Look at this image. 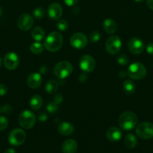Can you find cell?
Listing matches in <instances>:
<instances>
[{"instance_id":"1","label":"cell","mask_w":153,"mask_h":153,"mask_svg":"<svg viewBox=\"0 0 153 153\" xmlns=\"http://www.w3.org/2000/svg\"><path fill=\"white\" fill-rule=\"evenodd\" d=\"M63 44V37L56 31L50 33L44 43V46L46 50L51 52H56L59 50Z\"/></svg>"},{"instance_id":"2","label":"cell","mask_w":153,"mask_h":153,"mask_svg":"<svg viewBox=\"0 0 153 153\" xmlns=\"http://www.w3.org/2000/svg\"><path fill=\"white\" fill-rule=\"evenodd\" d=\"M137 116L132 111H124L118 118V125L124 131H130L137 124Z\"/></svg>"},{"instance_id":"3","label":"cell","mask_w":153,"mask_h":153,"mask_svg":"<svg viewBox=\"0 0 153 153\" xmlns=\"http://www.w3.org/2000/svg\"><path fill=\"white\" fill-rule=\"evenodd\" d=\"M128 76L132 79L140 80L146 76V69L145 66L139 62H135L130 64L127 70Z\"/></svg>"},{"instance_id":"4","label":"cell","mask_w":153,"mask_h":153,"mask_svg":"<svg viewBox=\"0 0 153 153\" xmlns=\"http://www.w3.org/2000/svg\"><path fill=\"white\" fill-rule=\"evenodd\" d=\"M73 71V66L69 61H62L56 64L54 73L60 79H64L70 76Z\"/></svg>"},{"instance_id":"5","label":"cell","mask_w":153,"mask_h":153,"mask_svg":"<svg viewBox=\"0 0 153 153\" xmlns=\"http://www.w3.org/2000/svg\"><path fill=\"white\" fill-rule=\"evenodd\" d=\"M36 118L34 113L28 110L23 111L20 113L18 117V122L21 127L26 129L32 128L35 124Z\"/></svg>"},{"instance_id":"6","label":"cell","mask_w":153,"mask_h":153,"mask_svg":"<svg viewBox=\"0 0 153 153\" xmlns=\"http://www.w3.org/2000/svg\"><path fill=\"white\" fill-rule=\"evenodd\" d=\"M136 134L140 138L147 140L153 137V124L149 122H143L136 126Z\"/></svg>"},{"instance_id":"7","label":"cell","mask_w":153,"mask_h":153,"mask_svg":"<svg viewBox=\"0 0 153 153\" xmlns=\"http://www.w3.org/2000/svg\"><path fill=\"white\" fill-rule=\"evenodd\" d=\"M122 48L121 39L117 36H111L106 40L105 43L106 51L110 55H116Z\"/></svg>"},{"instance_id":"8","label":"cell","mask_w":153,"mask_h":153,"mask_svg":"<svg viewBox=\"0 0 153 153\" xmlns=\"http://www.w3.org/2000/svg\"><path fill=\"white\" fill-rule=\"evenodd\" d=\"M26 134L22 129L15 128L12 130L8 135V141L13 146H20L25 142Z\"/></svg>"},{"instance_id":"9","label":"cell","mask_w":153,"mask_h":153,"mask_svg":"<svg viewBox=\"0 0 153 153\" xmlns=\"http://www.w3.org/2000/svg\"><path fill=\"white\" fill-rule=\"evenodd\" d=\"M70 43L74 49H84L88 44V38L82 33H75L70 37Z\"/></svg>"},{"instance_id":"10","label":"cell","mask_w":153,"mask_h":153,"mask_svg":"<svg viewBox=\"0 0 153 153\" xmlns=\"http://www.w3.org/2000/svg\"><path fill=\"white\" fill-rule=\"evenodd\" d=\"M95 61L89 55H82L80 60V67L85 73H91L95 68Z\"/></svg>"},{"instance_id":"11","label":"cell","mask_w":153,"mask_h":153,"mask_svg":"<svg viewBox=\"0 0 153 153\" xmlns=\"http://www.w3.org/2000/svg\"><path fill=\"white\" fill-rule=\"evenodd\" d=\"M4 65L8 70H14L19 65V58L16 53L9 52L5 54L4 57Z\"/></svg>"},{"instance_id":"12","label":"cell","mask_w":153,"mask_h":153,"mask_svg":"<svg viewBox=\"0 0 153 153\" xmlns=\"http://www.w3.org/2000/svg\"><path fill=\"white\" fill-rule=\"evenodd\" d=\"M33 18L28 13L20 15L17 19V26L22 31H28L33 25Z\"/></svg>"},{"instance_id":"13","label":"cell","mask_w":153,"mask_h":153,"mask_svg":"<svg viewBox=\"0 0 153 153\" xmlns=\"http://www.w3.org/2000/svg\"><path fill=\"white\" fill-rule=\"evenodd\" d=\"M144 43L142 40L137 37H133L128 42V49L134 55H139L144 49Z\"/></svg>"},{"instance_id":"14","label":"cell","mask_w":153,"mask_h":153,"mask_svg":"<svg viewBox=\"0 0 153 153\" xmlns=\"http://www.w3.org/2000/svg\"><path fill=\"white\" fill-rule=\"evenodd\" d=\"M47 14L50 19L52 20H57L62 15V7L58 3H52L48 7Z\"/></svg>"},{"instance_id":"15","label":"cell","mask_w":153,"mask_h":153,"mask_svg":"<svg viewBox=\"0 0 153 153\" xmlns=\"http://www.w3.org/2000/svg\"><path fill=\"white\" fill-rule=\"evenodd\" d=\"M42 83L41 75L38 73H32L27 78V85L32 89H37Z\"/></svg>"},{"instance_id":"16","label":"cell","mask_w":153,"mask_h":153,"mask_svg":"<svg viewBox=\"0 0 153 153\" xmlns=\"http://www.w3.org/2000/svg\"><path fill=\"white\" fill-rule=\"evenodd\" d=\"M122 132L117 127H111L106 131V137L110 141L116 142L122 138Z\"/></svg>"},{"instance_id":"17","label":"cell","mask_w":153,"mask_h":153,"mask_svg":"<svg viewBox=\"0 0 153 153\" xmlns=\"http://www.w3.org/2000/svg\"><path fill=\"white\" fill-rule=\"evenodd\" d=\"M74 131V127L68 122H62L58 126V131L63 136H69Z\"/></svg>"},{"instance_id":"18","label":"cell","mask_w":153,"mask_h":153,"mask_svg":"<svg viewBox=\"0 0 153 153\" xmlns=\"http://www.w3.org/2000/svg\"><path fill=\"white\" fill-rule=\"evenodd\" d=\"M77 150V143L74 140H66L62 144L63 153H75Z\"/></svg>"},{"instance_id":"19","label":"cell","mask_w":153,"mask_h":153,"mask_svg":"<svg viewBox=\"0 0 153 153\" xmlns=\"http://www.w3.org/2000/svg\"><path fill=\"white\" fill-rule=\"evenodd\" d=\"M103 27L104 31L108 34H113L117 30V23L112 19H106L104 21Z\"/></svg>"},{"instance_id":"20","label":"cell","mask_w":153,"mask_h":153,"mask_svg":"<svg viewBox=\"0 0 153 153\" xmlns=\"http://www.w3.org/2000/svg\"><path fill=\"white\" fill-rule=\"evenodd\" d=\"M124 146L127 148L133 149V148H134L137 145V139L135 137L134 134L130 133V134H126L125 137H124Z\"/></svg>"},{"instance_id":"21","label":"cell","mask_w":153,"mask_h":153,"mask_svg":"<svg viewBox=\"0 0 153 153\" xmlns=\"http://www.w3.org/2000/svg\"><path fill=\"white\" fill-rule=\"evenodd\" d=\"M30 107L34 111H38L43 105V99L40 96L34 95L31 98L29 102Z\"/></svg>"},{"instance_id":"22","label":"cell","mask_w":153,"mask_h":153,"mask_svg":"<svg viewBox=\"0 0 153 153\" xmlns=\"http://www.w3.org/2000/svg\"><path fill=\"white\" fill-rule=\"evenodd\" d=\"M32 37L33 38V40H34L37 42L41 41L44 39L45 36V31L41 27L37 26L34 28H33V30L32 31Z\"/></svg>"},{"instance_id":"23","label":"cell","mask_w":153,"mask_h":153,"mask_svg":"<svg viewBox=\"0 0 153 153\" xmlns=\"http://www.w3.org/2000/svg\"><path fill=\"white\" fill-rule=\"evenodd\" d=\"M123 91L127 94H132L135 92L136 85L131 80H125L122 85Z\"/></svg>"},{"instance_id":"24","label":"cell","mask_w":153,"mask_h":153,"mask_svg":"<svg viewBox=\"0 0 153 153\" xmlns=\"http://www.w3.org/2000/svg\"><path fill=\"white\" fill-rule=\"evenodd\" d=\"M57 89H58V82L53 79L48 81L45 85V91L49 94H52L56 93Z\"/></svg>"},{"instance_id":"25","label":"cell","mask_w":153,"mask_h":153,"mask_svg":"<svg viewBox=\"0 0 153 153\" xmlns=\"http://www.w3.org/2000/svg\"><path fill=\"white\" fill-rule=\"evenodd\" d=\"M44 49V46L40 42H35L33 43L30 46V51L32 53L34 54V55H39V54L42 53Z\"/></svg>"},{"instance_id":"26","label":"cell","mask_w":153,"mask_h":153,"mask_svg":"<svg viewBox=\"0 0 153 153\" xmlns=\"http://www.w3.org/2000/svg\"><path fill=\"white\" fill-rule=\"evenodd\" d=\"M45 13L46 12H45L44 8H43L42 7H38L33 10V16L36 19H40L44 18V16H45Z\"/></svg>"},{"instance_id":"27","label":"cell","mask_w":153,"mask_h":153,"mask_svg":"<svg viewBox=\"0 0 153 153\" xmlns=\"http://www.w3.org/2000/svg\"><path fill=\"white\" fill-rule=\"evenodd\" d=\"M56 26L58 29L61 31H67L68 28V24L67 21L64 19H60L58 21L56 24Z\"/></svg>"},{"instance_id":"28","label":"cell","mask_w":153,"mask_h":153,"mask_svg":"<svg viewBox=\"0 0 153 153\" xmlns=\"http://www.w3.org/2000/svg\"><path fill=\"white\" fill-rule=\"evenodd\" d=\"M117 62H118V64H120L122 66L127 65L129 63L128 57L126 55H124V54L119 55L118 58H117Z\"/></svg>"},{"instance_id":"29","label":"cell","mask_w":153,"mask_h":153,"mask_svg":"<svg viewBox=\"0 0 153 153\" xmlns=\"http://www.w3.org/2000/svg\"><path fill=\"white\" fill-rule=\"evenodd\" d=\"M46 110L50 114H56L58 110V105L56 104L55 102H52L48 103V105H46Z\"/></svg>"},{"instance_id":"30","label":"cell","mask_w":153,"mask_h":153,"mask_svg":"<svg viewBox=\"0 0 153 153\" xmlns=\"http://www.w3.org/2000/svg\"><path fill=\"white\" fill-rule=\"evenodd\" d=\"M100 38V33L98 31H93L89 34V40L92 43H97Z\"/></svg>"},{"instance_id":"31","label":"cell","mask_w":153,"mask_h":153,"mask_svg":"<svg viewBox=\"0 0 153 153\" xmlns=\"http://www.w3.org/2000/svg\"><path fill=\"white\" fill-rule=\"evenodd\" d=\"M8 126V120L5 117H0V131H4Z\"/></svg>"},{"instance_id":"32","label":"cell","mask_w":153,"mask_h":153,"mask_svg":"<svg viewBox=\"0 0 153 153\" xmlns=\"http://www.w3.org/2000/svg\"><path fill=\"white\" fill-rule=\"evenodd\" d=\"M63 100V96L61 94H55L53 97V102H55L56 104L58 105L62 102Z\"/></svg>"},{"instance_id":"33","label":"cell","mask_w":153,"mask_h":153,"mask_svg":"<svg viewBox=\"0 0 153 153\" xmlns=\"http://www.w3.org/2000/svg\"><path fill=\"white\" fill-rule=\"evenodd\" d=\"M38 120L40 121V122H45L48 119V115L45 111H41L38 114Z\"/></svg>"},{"instance_id":"34","label":"cell","mask_w":153,"mask_h":153,"mask_svg":"<svg viewBox=\"0 0 153 153\" xmlns=\"http://www.w3.org/2000/svg\"><path fill=\"white\" fill-rule=\"evenodd\" d=\"M12 111V108L10 105H3V107L1 108V111L2 112L3 114H10Z\"/></svg>"},{"instance_id":"35","label":"cell","mask_w":153,"mask_h":153,"mask_svg":"<svg viewBox=\"0 0 153 153\" xmlns=\"http://www.w3.org/2000/svg\"><path fill=\"white\" fill-rule=\"evenodd\" d=\"M8 92V88L7 87L4 85L2 84H0V97H2L4 96Z\"/></svg>"},{"instance_id":"36","label":"cell","mask_w":153,"mask_h":153,"mask_svg":"<svg viewBox=\"0 0 153 153\" xmlns=\"http://www.w3.org/2000/svg\"><path fill=\"white\" fill-rule=\"evenodd\" d=\"M146 52L149 55H153V43H150L146 46Z\"/></svg>"},{"instance_id":"37","label":"cell","mask_w":153,"mask_h":153,"mask_svg":"<svg viewBox=\"0 0 153 153\" xmlns=\"http://www.w3.org/2000/svg\"><path fill=\"white\" fill-rule=\"evenodd\" d=\"M64 1L68 6L71 7V6H74L75 5V4H76V3L78 2V0H64Z\"/></svg>"},{"instance_id":"38","label":"cell","mask_w":153,"mask_h":153,"mask_svg":"<svg viewBox=\"0 0 153 153\" xmlns=\"http://www.w3.org/2000/svg\"><path fill=\"white\" fill-rule=\"evenodd\" d=\"M87 80V76L86 73H81L79 76V81L81 83H85Z\"/></svg>"},{"instance_id":"39","label":"cell","mask_w":153,"mask_h":153,"mask_svg":"<svg viewBox=\"0 0 153 153\" xmlns=\"http://www.w3.org/2000/svg\"><path fill=\"white\" fill-rule=\"evenodd\" d=\"M40 73L45 75L46 73H48V72H49V68H48V67H46V66H43V67L40 68Z\"/></svg>"},{"instance_id":"40","label":"cell","mask_w":153,"mask_h":153,"mask_svg":"<svg viewBox=\"0 0 153 153\" xmlns=\"http://www.w3.org/2000/svg\"><path fill=\"white\" fill-rule=\"evenodd\" d=\"M146 3L148 7L153 10V0H146Z\"/></svg>"},{"instance_id":"41","label":"cell","mask_w":153,"mask_h":153,"mask_svg":"<svg viewBox=\"0 0 153 153\" xmlns=\"http://www.w3.org/2000/svg\"><path fill=\"white\" fill-rule=\"evenodd\" d=\"M126 76H128V73L127 72H124V70H122V71L119 72V73H118V76H119L120 78H124L126 77Z\"/></svg>"},{"instance_id":"42","label":"cell","mask_w":153,"mask_h":153,"mask_svg":"<svg viewBox=\"0 0 153 153\" xmlns=\"http://www.w3.org/2000/svg\"><path fill=\"white\" fill-rule=\"evenodd\" d=\"M4 153H16V152H15V150L14 149H8L7 150L4 152Z\"/></svg>"},{"instance_id":"43","label":"cell","mask_w":153,"mask_h":153,"mask_svg":"<svg viewBox=\"0 0 153 153\" xmlns=\"http://www.w3.org/2000/svg\"><path fill=\"white\" fill-rule=\"evenodd\" d=\"M2 12H3L2 8V7H1V6H0V16H1L2 14Z\"/></svg>"},{"instance_id":"44","label":"cell","mask_w":153,"mask_h":153,"mask_svg":"<svg viewBox=\"0 0 153 153\" xmlns=\"http://www.w3.org/2000/svg\"><path fill=\"white\" fill-rule=\"evenodd\" d=\"M136 2H142V1H144V0H134Z\"/></svg>"},{"instance_id":"45","label":"cell","mask_w":153,"mask_h":153,"mask_svg":"<svg viewBox=\"0 0 153 153\" xmlns=\"http://www.w3.org/2000/svg\"><path fill=\"white\" fill-rule=\"evenodd\" d=\"M1 66H2V59L1 58H0V67H1Z\"/></svg>"},{"instance_id":"46","label":"cell","mask_w":153,"mask_h":153,"mask_svg":"<svg viewBox=\"0 0 153 153\" xmlns=\"http://www.w3.org/2000/svg\"><path fill=\"white\" fill-rule=\"evenodd\" d=\"M0 113H1V108H0Z\"/></svg>"}]
</instances>
